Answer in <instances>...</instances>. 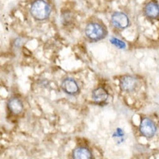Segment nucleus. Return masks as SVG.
<instances>
[{
	"instance_id": "nucleus-1",
	"label": "nucleus",
	"mask_w": 159,
	"mask_h": 159,
	"mask_svg": "<svg viewBox=\"0 0 159 159\" xmlns=\"http://www.w3.org/2000/svg\"><path fill=\"white\" fill-rule=\"evenodd\" d=\"M51 7L45 0H36L33 2L30 7V14L34 19L43 21L47 19L50 15Z\"/></svg>"
},
{
	"instance_id": "nucleus-2",
	"label": "nucleus",
	"mask_w": 159,
	"mask_h": 159,
	"mask_svg": "<svg viewBox=\"0 0 159 159\" xmlns=\"http://www.w3.org/2000/svg\"><path fill=\"white\" fill-rule=\"evenodd\" d=\"M85 35L92 42H97L107 36L106 30L103 25L96 22L88 24L85 28Z\"/></svg>"
},
{
	"instance_id": "nucleus-3",
	"label": "nucleus",
	"mask_w": 159,
	"mask_h": 159,
	"mask_svg": "<svg viewBox=\"0 0 159 159\" xmlns=\"http://www.w3.org/2000/svg\"><path fill=\"white\" fill-rule=\"evenodd\" d=\"M139 131L142 135L150 139L155 135L157 132V127L152 119L149 118H144L142 119L139 125Z\"/></svg>"
},
{
	"instance_id": "nucleus-4",
	"label": "nucleus",
	"mask_w": 159,
	"mask_h": 159,
	"mask_svg": "<svg viewBox=\"0 0 159 159\" xmlns=\"http://www.w3.org/2000/svg\"><path fill=\"white\" fill-rule=\"evenodd\" d=\"M139 85V81L137 78L133 76H124L120 80L119 86L123 92H132L137 89Z\"/></svg>"
},
{
	"instance_id": "nucleus-5",
	"label": "nucleus",
	"mask_w": 159,
	"mask_h": 159,
	"mask_svg": "<svg viewBox=\"0 0 159 159\" xmlns=\"http://www.w3.org/2000/svg\"><path fill=\"white\" fill-rule=\"evenodd\" d=\"M61 89L66 94L69 96H76L80 92L77 82L73 78L71 77H67L63 80L61 83Z\"/></svg>"
},
{
	"instance_id": "nucleus-6",
	"label": "nucleus",
	"mask_w": 159,
	"mask_h": 159,
	"mask_svg": "<svg viewBox=\"0 0 159 159\" xmlns=\"http://www.w3.org/2000/svg\"><path fill=\"white\" fill-rule=\"evenodd\" d=\"M111 22L115 27L121 30L126 29L130 25L128 17L122 12L114 13L111 16Z\"/></svg>"
},
{
	"instance_id": "nucleus-7",
	"label": "nucleus",
	"mask_w": 159,
	"mask_h": 159,
	"mask_svg": "<svg viewBox=\"0 0 159 159\" xmlns=\"http://www.w3.org/2000/svg\"><path fill=\"white\" fill-rule=\"evenodd\" d=\"M145 15L151 19H155L159 17V7L153 2H148L144 7Z\"/></svg>"
},
{
	"instance_id": "nucleus-8",
	"label": "nucleus",
	"mask_w": 159,
	"mask_h": 159,
	"mask_svg": "<svg viewBox=\"0 0 159 159\" xmlns=\"http://www.w3.org/2000/svg\"><path fill=\"white\" fill-rule=\"evenodd\" d=\"M23 103L18 98H11L8 101V108L13 114H21L23 111Z\"/></svg>"
},
{
	"instance_id": "nucleus-9",
	"label": "nucleus",
	"mask_w": 159,
	"mask_h": 159,
	"mask_svg": "<svg viewBox=\"0 0 159 159\" xmlns=\"http://www.w3.org/2000/svg\"><path fill=\"white\" fill-rule=\"evenodd\" d=\"M108 98V93L103 88H97L92 92V99L96 103H103Z\"/></svg>"
},
{
	"instance_id": "nucleus-10",
	"label": "nucleus",
	"mask_w": 159,
	"mask_h": 159,
	"mask_svg": "<svg viewBox=\"0 0 159 159\" xmlns=\"http://www.w3.org/2000/svg\"><path fill=\"white\" fill-rule=\"evenodd\" d=\"M73 159H92V153L86 147H78L72 153Z\"/></svg>"
}]
</instances>
